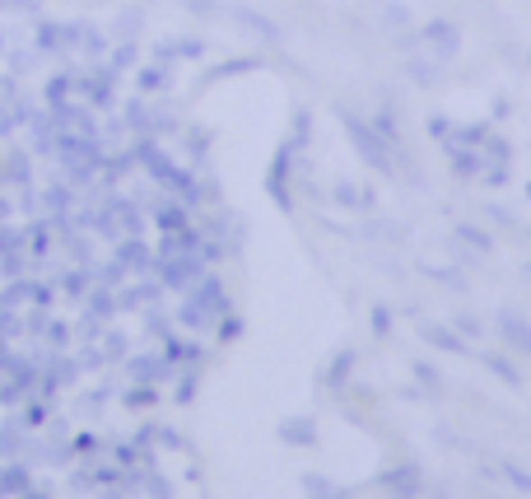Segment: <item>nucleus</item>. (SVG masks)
<instances>
[]
</instances>
